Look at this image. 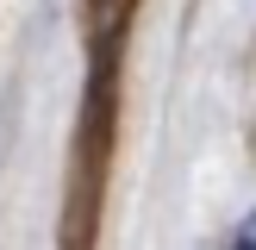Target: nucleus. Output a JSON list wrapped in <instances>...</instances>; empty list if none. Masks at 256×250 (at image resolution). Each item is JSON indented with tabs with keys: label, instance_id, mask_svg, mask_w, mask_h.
Masks as SVG:
<instances>
[{
	"label": "nucleus",
	"instance_id": "1",
	"mask_svg": "<svg viewBox=\"0 0 256 250\" xmlns=\"http://www.w3.org/2000/svg\"><path fill=\"white\" fill-rule=\"evenodd\" d=\"M232 250H256V212L244 219V232H238V244H232Z\"/></svg>",
	"mask_w": 256,
	"mask_h": 250
}]
</instances>
